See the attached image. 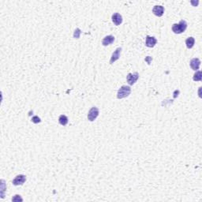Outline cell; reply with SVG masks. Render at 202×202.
I'll return each instance as SVG.
<instances>
[{
  "mask_svg": "<svg viewBox=\"0 0 202 202\" xmlns=\"http://www.w3.org/2000/svg\"><path fill=\"white\" fill-rule=\"evenodd\" d=\"M187 28V23L185 20H181L179 24H174L172 25L171 29L175 34H181L184 33Z\"/></svg>",
  "mask_w": 202,
  "mask_h": 202,
  "instance_id": "6da1fadb",
  "label": "cell"
},
{
  "mask_svg": "<svg viewBox=\"0 0 202 202\" xmlns=\"http://www.w3.org/2000/svg\"><path fill=\"white\" fill-rule=\"evenodd\" d=\"M131 92V88L129 86L122 85L121 88H119L118 93H117V98L118 99H123L126 98L127 96H129Z\"/></svg>",
  "mask_w": 202,
  "mask_h": 202,
  "instance_id": "7a4b0ae2",
  "label": "cell"
},
{
  "mask_svg": "<svg viewBox=\"0 0 202 202\" xmlns=\"http://www.w3.org/2000/svg\"><path fill=\"white\" fill-rule=\"evenodd\" d=\"M99 114H100V111L99 109L96 107H92L88 113V121L93 122L95 121V119H96V118L99 116Z\"/></svg>",
  "mask_w": 202,
  "mask_h": 202,
  "instance_id": "3957f363",
  "label": "cell"
},
{
  "mask_svg": "<svg viewBox=\"0 0 202 202\" xmlns=\"http://www.w3.org/2000/svg\"><path fill=\"white\" fill-rule=\"evenodd\" d=\"M139 78V73L137 72H135L134 73H128V75L126 77V81L128 82L129 85H133L136 83L137 79Z\"/></svg>",
  "mask_w": 202,
  "mask_h": 202,
  "instance_id": "277c9868",
  "label": "cell"
},
{
  "mask_svg": "<svg viewBox=\"0 0 202 202\" xmlns=\"http://www.w3.org/2000/svg\"><path fill=\"white\" fill-rule=\"evenodd\" d=\"M25 181H26V176L24 174H19L13 180L12 183L14 186H21L25 183Z\"/></svg>",
  "mask_w": 202,
  "mask_h": 202,
  "instance_id": "5b68a950",
  "label": "cell"
},
{
  "mask_svg": "<svg viewBox=\"0 0 202 202\" xmlns=\"http://www.w3.org/2000/svg\"><path fill=\"white\" fill-rule=\"evenodd\" d=\"M157 43V40L154 36H147L145 38V46L148 48H153Z\"/></svg>",
  "mask_w": 202,
  "mask_h": 202,
  "instance_id": "8992f818",
  "label": "cell"
},
{
  "mask_svg": "<svg viewBox=\"0 0 202 202\" xmlns=\"http://www.w3.org/2000/svg\"><path fill=\"white\" fill-rule=\"evenodd\" d=\"M121 51L122 48H118L116 50L114 51L111 57V59H110V64H113L115 61L119 59V57H120V55H121Z\"/></svg>",
  "mask_w": 202,
  "mask_h": 202,
  "instance_id": "52a82bcc",
  "label": "cell"
},
{
  "mask_svg": "<svg viewBox=\"0 0 202 202\" xmlns=\"http://www.w3.org/2000/svg\"><path fill=\"white\" fill-rule=\"evenodd\" d=\"M152 13L157 17H162L164 14V7L163 6H155L152 9Z\"/></svg>",
  "mask_w": 202,
  "mask_h": 202,
  "instance_id": "ba28073f",
  "label": "cell"
},
{
  "mask_svg": "<svg viewBox=\"0 0 202 202\" xmlns=\"http://www.w3.org/2000/svg\"><path fill=\"white\" fill-rule=\"evenodd\" d=\"M190 67L192 68L193 70H197L199 69L200 66H201V60L198 58H193L190 61Z\"/></svg>",
  "mask_w": 202,
  "mask_h": 202,
  "instance_id": "9c48e42d",
  "label": "cell"
},
{
  "mask_svg": "<svg viewBox=\"0 0 202 202\" xmlns=\"http://www.w3.org/2000/svg\"><path fill=\"white\" fill-rule=\"evenodd\" d=\"M111 19L115 25H120L122 23V17L121 14H119V13L114 14L111 17Z\"/></svg>",
  "mask_w": 202,
  "mask_h": 202,
  "instance_id": "30bf717a",
  "label": "cell"
},
{
  "mask_svg": "<svg viewBox=\"0 0 202 202\" xmlns=\"http://www.w3.org/2000/svg\"><path fill=\"white\" fill-rule=\"evenodd\" d=\"M114 41H115V36H113L112 35L107 36H105V37L103 39V41H102V44L104 46H108L113 43Z\"/></svg>",
  "mask_w": 202,
  "mask_h": 202,
  "instance_id": "8fae6325",
  "label": "cell"
},
{
  "mask_svg": "<svg viewBox=\"0 0 202 202\" xmlns=\"http://www.w3.org/2000/svg\"><path fill=\"white\" fill-rule=\"evenodd\" d=\"M194 43H195V39L193 37H192V36L188 37L186 40V44L187 48H189V49L192 48L193 47V45H194Z\"/></svg>",
  "mask_w": 202,
  "mask_h": 202,
  "instance_id": "7c38bea8",
  "label": "cell"
},
{
  "mask_svg": "<svg viewBox=\"0 0 202 202\" xmlns=\"http://www.w3.org/2000/svg\"><path fill=\"white\" fill-rule=\"evenodd\" d=\"M68 118H67L66 115H60L59 118H58V122H59V124L62 125V126H66L67 123H68Z\"/></svg>",
  "mask_w": 202,
  "mask_h": 202,
  "instance_id": "4fadbf2b",
  "label": "cell"
},
{
  "mask_svg": "<svg viewBox=\"0 0 202 202\" xmlns=\"http://www.w3.org/2000/svg\"><path fill=\"white\" fill-rule=\"evenodd\" d=\"M193 81H201V79H202L201 71L197 70V72L194 73V75H193Z\"/></svg>",
  "mask_w": 202,
  "mask_h": 202,
  "instance_id": "5bb4252c",
  "label": "cell"
},
{
  "mask_svg": "<svg viewBox=\"0 0 202 202\" xmlns=\"http://www.w3.org/2000/svg\"><path fill=\"white\" fill-rule=\"evenodd\" d=\"M80 34H81V30L79 28H76L74 34H73V37L75 38V39H78L80 37Z\"/></svg>",
  "mask_w": 202,
  "mask_h": 202,
  "instance_id": "9a60e30c",
  "label": "cell"
},
{
  "mask_svg": "<svg viewBox=\"0 0 202 202\" xmlns=\"http://www.w3.org/2000/svg\"><path fill=\"white\" fill-rule=\"evenodd\" d=\"M32 122H33V123L36 124V123H39V122H41V120L38 116H34L32 118Z\"/></svg>",
  "mask_w": 202,
  "mask_h": 202,
  "instance_id": "2e32d148",
  "label": "cell"
},
{
  "mask_svg": "<svg viewBox=\"0 0 202 202\" xmlns=\"http://www.w3.org/2000/svg\"><path fill=\"white\" fill-rule=\"evenodd\" d=\"M13 201H22V198L20 197V195H15V197L12 198Z\"/></svg>",
  "mask_w": 202,
  "mask_h": 202,
  "instance_id": "e0dca14e",
  "label": "cell"
}]
</instances>
